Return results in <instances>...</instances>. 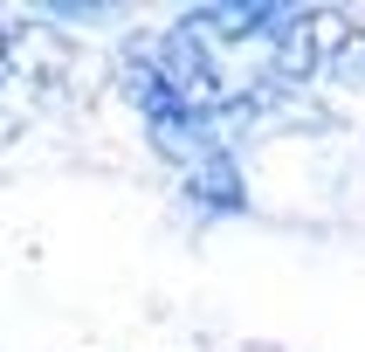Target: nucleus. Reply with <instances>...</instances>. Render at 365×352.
<instances>
[{
  "label": "nucleus",
  "mask_w": 365,
  "mask_h": 352,
  "mask_svg": "<svg viewBox=\"0 0 365 352\" xmlns=\"http://www.w3.org/2000/svg\"><path fill=\"white\" fill-rule=\"evenodd\" d=\"M338 35L345 28L310 7L227 0V7H193V14H180V28L152 35V62L165 69L186 118L214 131L221 118L269 111L283 90L317 83Z\"/></svg>",
  "instance_id": "nucleus-1"
},
{
  "label": "nucleus",
  "mask_w": 365,
  "mask_h": 352,
  "mask_svg": "<svg viewBox=\"0 0 365 352\" xmlns=\"http://www.w3.org/2000/svg\"><path fill=\"white\" fill-rule=\"evenodd\" d=\"M186 193H193L200 207H221V214L248 207L242 173H235V152H227V145H207V152H193V159H186Z\"/></svg>",
  "instance_id": "nucleus-2"
}]
</instances>
